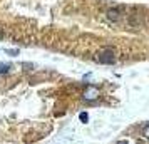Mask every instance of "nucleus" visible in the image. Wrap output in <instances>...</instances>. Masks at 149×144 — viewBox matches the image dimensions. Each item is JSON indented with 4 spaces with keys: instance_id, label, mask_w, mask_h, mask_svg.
I'll use <instances>...</instances> for the list:
<instances>
[{
    "instance_id": "1",
    "label": "nucleus",
    "mask_w": 149,
    "mask_h": 144,
    "mask_svg": "<svg viewBox=\"0 0 149 144\" xmlns=\"http://www.w3.org/2000/svg\"><path fill=\"white\" fill-rule=\"evenodd\" d=\"M95 59H97V62H101V64H114L116 62L114 50H112L111 47H104V49H101V50L97 52Z\"/></svg>"
},
{
    "instance_id": "2",
    "label": "nucleus",
    "mask_w": 149,
    "mask_h": 144,
    "mask_svg": "<svg viewBox=\"0 0 149 144\" xmlns=\"http://www.w3.org/2000/svg\"><path fill=\"white\" fill-rule=\"evenodd\" d=\"M97 96H99L97 87H94V86H87L86 87V90H84V99L86 101H94V99H97Z\"/></svg>"
},
{
    "instance_id": "3",
    "label": "nucleus",
    "mask_w": 149,
    "mask_h": 144,
    "mask_svg": "<svg viewBox=\"0 0 149 144\" xmlns=\"http://www.w3.org/2000/svg\"><path fill=\"white\" fill-rule=\"evenodd\" d=\"M142 136H144V137H148V139H149V124L142 127Z\"/></svg>"
},
{
    "instance_id": "4",
    "label": "nucleus",
    "mask_w": 149,
    "mask_h": 144,
    "mask_svg": "<svg viewBox=\"0 0 149 144\" xmlns=\"http://www.w3.org/2000/svg\"><path fill=\"white\" fill-rule=\"evenodd\" d=\"M79 117H81V121H82V122H87V119H89L87 112H81V116H79Z\"/></svg>"
},
{
    "instance_id": "5",
    "label": "nucleus",
    "mask_w": 149,
    "mask_h": 144,
    "mask_svg": "<svg viewBox=\"0 0 149 144\" xmlns=\"http://www.w3.org/2000/svg\"><path fill=\"white\" fill-rule=\"evenodd\" d=\"M117 144H127V143H124V141H122V143H117Z\"/></svg>"
}]
</instances>
